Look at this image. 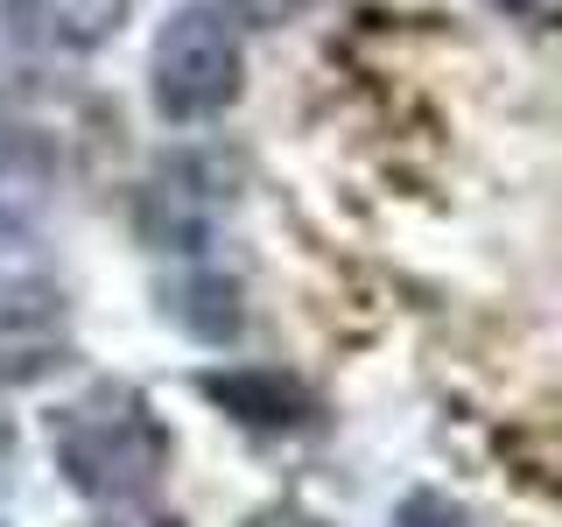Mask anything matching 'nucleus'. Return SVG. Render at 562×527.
<instances>
[{"label": "nucleus", "mask_w": 562, "mask_h": 527, "mask_svg": "<svg viewBox=\"0 0 562 527\" xmlns=\"http://www.w3.org/2000/svg\"><path fill=\"white\" fill-rule=\"evenodd\" d=\"M492 14L506 22H527V29H562V0H485Z\"/></svg>", "instance_id": "0eeeda50"}, {"label": "nucleus", "mask_w": 562, "mask_h": 527, "mask_svg": "<svg viewBox=\"0 0 562 527\" xmlns=\"http://www.w3.org/2000/svg\"><path fill=\"white\" fill-rule=\"evenodd\" d=\"M225 198H233V190H225V169L211 162V155H176V162H162L148 176V190H140V225H148L169 254H183V246L211 239Z\"/></svg>", "instance_id": "7ed1b4c3"}, {"label": "nucleus", "mask_w": 562, "mask_h": 527, "mask_svg": "<svg viewBox=\"0 0 562 527\" xmlns=\"http://www.w3.org/2000/svg\"><path fill=\"white\" fill-rule=\"evenodd\" d=\"M246 78V49H239V22L225 14V0H183L148 49V99L155 113L176 127H204L239 99Z\"/></svg>", "instance_id": "f03ea898"}, {"label": "nucleus", "mask_w": 562, "mask_h": 527, "mask_svg": "<svg viewBox=\"0 0 562 527\" xmlns=\"http://www.w3.org/2000/svg\"><path fill=\"white\" fill-rule=\"evenodd\" d=\"M303 8L310 0H225V14H233L239 29H289Z\"/></svg>", "instance_id": "423d86ee"}, {"label": "nucleus", "mask_w": 562, "mask_h": 527, "mask_svg": "<svg viewBox=\"0 0 562 527\" xmlns=\"http://www.w3.org/2000/svg\"><path fill=\"white\" fill-rule=\"evenodd\" d=\"M49 450H57L64 479L85 500H148L169 471V429L155 401L127 380H99L78 401H64L49 422Z\"/></svg>", "instance_id": "f257e3e1"}, {"label": "nucleus", "mask_w": 562, "mask_h": 527, "mask_svg": "<svg viewBox=\"0 0 562 527\" xmlns=\"http://www.w3.org/2000/svg\"><path fill=\"white\" fill-rule=\"evenodd\" d=\"M43 303H64L49 254H43V233L29 218H14V211H0V316H22Z\"/></svg>", "instance_id": "39448f33"}, {"label": "nucleus", "mask_w": 562, "mask_h": 527, "mask_svg": "<svg viewBox=\"0 0 562 527\" xmlns=\"http://www.w3.org/2000/svg\"><path fill=\"white\" fill-rule=\"evenodd\" d=\"M134 0H0V22L35 57H92L127 29Z\"/></svg>", "instance_id": "20e7f679"}]
</instances>
